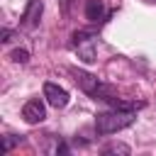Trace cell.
<instances>
[{
  "label": "cell",
  "mask_w": 156,
  "mask_h": 156,
  "mask_svg": "<svg viewBox=\"0 0 156 156\" xmlns=\"http://www.w3.org/2000/svg\"><path fill=\"white\" fill-rule=\"evenodd\" d=\"M10 58L17 61V63H27V61H29V51H27V49H15V51L10 54Z\"/></svg>",
  "instance_id": "9c48e42d"
},
{
  "label": "cell",
  "mask_w": 156,
  "mask_h": 156,
  "mask_svg": "<svg viewBox=\"0 0 156 156\" xmlns=\"http://www.w3.org/2000/svg\"><path fill=\"white\" fill-rule=\"evenodd\" d=\"M112 10L105 7L102 0H85V20L93 24H102L105 20H110Z\"/></svg>",
  "instance_id": "8992f818"
},
{
  "label": "cell",
  "mask_w": 156,
  "mask_h": 156,
  "mask_svg": "<svg viewBox=\"0 0 156 156\" xmlns=\"http://www.w3.org/2000/svg\"><path fill=\"white\" fill-rule=\"evenodd\" d=\"M136 115L134 110H110V112H100L95 117V132L98 134H115L119 129H127L129 124H134Z\"/></svg>",
  "instance_id": "6da1fadb"
},
{
  "label": "cell",
  "mask_w": 156,
  "mask_h": 156,
  "mask_svg": "<svg viewBox=\"0 0 156 156\" xmlns=\"http://www.w3.org/2000/svg\"><path fill=\"white\" fill-rule=\"evenodd\" d=\"M71 73H73V78H76V83H78V88H80L83 93L93 95L95 100H102V102H105L107 98H112V95H115L112 85L102 83V80H100V78H95L93 73H88V71H80V68H73Z\"/></svg>",
  "instance_id": "7a4b0ae2"
},
{
  "label": "cell",
  "mask_w": 156,
  "mask_h": 156,
  "mask_svg": "<svg viewBox=\"0 0 156 156\" xmlns=\"http://www.w3.org/2000/svg\"><path fill=\"white\" fill-rule=\"evenodd\" d=\"M22 117H24L27 124H39V122H44V119H46V107H44V102H41L39 98L27 100L24 107H22Z\"/></svg>",
  "instance_id": "5b68a950"
},
{
  "label": "cell",
  "mask_w": 156,
  "mask_h": 156,
  "mask_svg": "<svg viewBox=\"0 0 156 156\" xmlns=\"http://www.w3.org/2000/svg\"><path fill=\"white\" fill-rule=\"evenodd\" d=\"M102 154H105V156H110V154H122V156H127V154H129V146H127V144H110V146L102 149Z\"/></svg>",
  "instance_id": "ba28073f"
},
{
  "label": "cell",
  "mask_w": 156,
  "mask_h": 156,
  "mask_svg": "<svg viewBox=\"0 0 156 156\" xmlns=\"http://www.w3.org/2000/svg\"><path fill=\"white\" fill-rule=\"evenodd\" d=\"M15 141H17V139H12V134H7V136H2V151H10V149L15 146Z\"/></svg>",
  "instance_id": "30bf717a"
},
{
  "label": "cell",
  "mask_w": 156,
  "mask_h": 156,
  "mask_svg": "<svg viewBox=\"0 0 156 156\" xmlns=\"http://www.w3.org/2000/svg\"><path fill=\"white\" fill-rule=\"evenodd\" d=\"M10 34H12V32L5 27V29H2V41H10Z\"/></svg>",
  "instance_id": "8fae6325"
},
{
  "label": "cell",
  "mask_w": 156,
  "mask_h": 156,
  "mask_svg": "<svg viewBox=\"0 0 156 156\" xmlns=\"http://www.w3.org/2000/svg\"><path fill=\"white\" fill-rule=\"evenodd\" d=\"M71 49L78 54L80 61L95 63V61H98V58H95V32H90V29H78V32H73V37H71Z\"/></svg>",
  "instance_id": "3957f363"
},
{
  "label": "cell",
  "mask_w": 156,
  "mask_h": 156,
  "mask_svg": "<svg viewBox=\"0 0 156 156\" xmlns=\"http://www.w3.org/2000/svg\"><path fill=\"white\" fill-rule=\"evenodd\" d=\"M41 12H44V5H41V0H29V2H27V7H24V12H22V17H20V24H22V29H34V27L39 24V17H41Z\"/></svg>",
  "instance_id": "52a82bcc"
},
{
  "label": "cell",
  "mask_w": 156,
  "mask_h": 156,
  "mask_svg": "<svg viewBox=\"0 0 156 156\" xmlns=\"http://www.w3.org/2000/svg\"><path fill=\"white\" fill-rule=\"evenodd\" d=\"M44 98H46V102L51 105V107H56V110H63L66 105H68V90L66 88H61V85H56V83H44Z\"/></svg>",
  "instance_id": "277c9868"
}]
</instances>
